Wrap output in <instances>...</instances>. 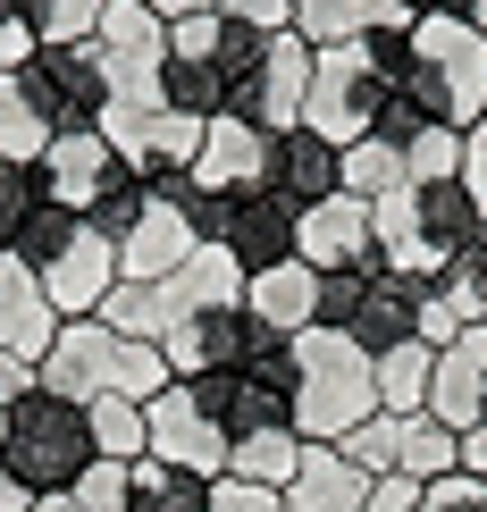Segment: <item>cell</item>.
Masks as SVG:
<instances>
[{"label":"cell","instance_id":"d6a6232c","mask_svg":"<svg viewBox=\"0 0 487 512\" xmlns=\"http://www.w3.org/2000/svg\"><path fill=\"white\" fill-rule=\"evenodd\" d=\"M76 227H84V219H76L68 202H34V210H26V227L9 236V261H17V269H42V261L59 252V244L76 236Z\"/></svg>","mask_w":487,"mask_h":512},{"label":"cell","instance_id":"f6af8a7d","mask_svg":"<svg viewBox=\"0 0 487 512\" xmlns=\"http://www.w3.org/2000/svg\"><path fill=\"white\" fill-rule=\"evenodd\" d=\"M202 17H236V26L278 34V26H286V0H202Z\"/></svg>","mask_w":487,"mask_h":512},{"label":"cell","instance_id":"816d5d0a","mask_svg":"<svg viewBox=\"0 0 487 512\" xmlns=\"http://www.w3.org/2000/svg\"><path fill=\"white\" fill-rule=\"evenodd\" d=\"M404 9H446V17H462L471 0H404Z\"/></svg>","mask_w":487,"mask_h":512},{"label":"cell","instance_id":"1f68e13d","mask_svg":"<svg viewBox=\"0 0 487 512\" xmlns=\"http://www.w3.org/2000/svg\"><path fill=\"white\" fill-rule=\"evenodd\" d=\"M101 9H110V0H17V17L34 26L42 51H59V42H93L101 34Z\"/></svg>","mask_w":487,"mask_h":512},{"label":"cell","instance_id":"7a4b0ae2","mask_svg":"<svg viewBox=\"0 0 487 512\" xmlns=\"http://www.w3.org/2000/svg\"><path fill=\"white\" fill-rule=\"evenodd\" d=\"M370 219H378V261L420 277V286L479 252V202L462 194V177L454 185H404V194L370 202Z\"/></svg>","mask_w":487,"mask_h":512},{"label":"cell","instance_id":"f546056e","mask_svg":"<svg viewBox=\"0 0 487 512\" xmlns=\"http://www.w3.org/2000/svg\"><path fill=\"white\" fill-rule=\"evenodd\" d=\"M42 143H51V118L34 110V93H26L17 76H0V160L34 168V160H42Z\"/></svg>","mask_w":487,"mask_h":512},{"label":"cell","instance_id":"f35d334b","mask_svg":"<svg viewBox=\"0 0 487 512\" xmlns=\"http://www.w3.org/2000/svg\"><path fill=\"white\" fill-rule=\"evenodd\" d=\"M34 202H42V177H34V168H17V160H0V252H9V236L26 227Z\"/></svg>","mask_w":487,"mask_h":512},{"label":"cell","instance_id":"83f0119b","mask_svg":"<svg viewBox=\"0 0 487 512\" xmlns=\"http://www.w3.org/2000/svg\"><path fill=\"white\" fill-rule=\"evenodd\" d=\"M395 471H404V479H420V487L454 479V471H462V437L446 429V420L412 412V420H404V454H395Z\"/></svg>","mask_w":487,"mask_h":512},{"label":"cell","instance_id":"cb8c5ba5","mask_svg":"<svg viewBox=\"0 0 487 512\" xmlns=\"http://www.w3.org/2000/svg\"><path fill=\"white\" fill-rule=\"evenodd\" d=\"M311 303H320V269H311V261H278V269L244 277V311L261 319V328H278V336H303L311 328Z\"/></svg>","mask_w":487,"mask_h":512},{"label":"cell","instance_id":"8fae6325","mask_svg":"<svg viewBox=\"0 0 487 512\" xmlns=\"http://www.w3.org/2000/svg\"><path fill=\"white\" fill-rule=\"evenodd\" d=\"M34 177H42V202H68L76 219H84V210L110 194L118 177H135V168L110 152V135H101V126H84V135H51V143H42Z\"/></svg>","mask_w":487,"mask_h":512},{"label":"cell","instance_id":"4dcf8cb0","mask_svg":"<svg viewBox=\"0 0 487 512\" xmlns=\"http://www.w3.org/2000/svg\"><path fill=\"white\" fill-rule=\"evenodd\" d=\"M404 152L395 143H378V135H362V143H345V194L353 202H387V194H404Z\"/></svg>","mask_w":487,"mask_h":512},{"label":"cell","instance_id":"f5cc1de1","mask_svg":"<svg viewBox=\"0 0 487 512\" xmlns=\"http://www.w3.org/2000/svg\"><path fill=\"white\" fill-rule=\"evenodd\" d=\"M26 512H76V504H68V496H34Z\"/></svg>","mask_w":487,"mask_h":512},{"label":"cell","instance_id":"484cf974","mask_svg":"<svg viewBox=\"0 0 487 512\" xmlns=\"http://www.w3.org/2000/svg\"><path fill=\"white\" fill-rule=\"evenodd\" d=\"M126 512H210V479L143 454V462H126Z\"/></svg>","mask_w":487,"mask_h":512},{"label":"cell","instance_id":"8992f818","mask_svg":"<svg viewBox=\"0 0 487 512\" xmlns=\"http://www.w3.org/2000/svg\"><path fill=\"white\" fill-rule=\"evenodd\" d=\"M387 68L370 59V42H328V51H311V93H303V126L311 135H328L336 152L345 143H362L378 110H387Z\"/></svg>","mask_w":487,"mask_h":512},{"label":"cell","instance_id":"bcb514c9","mask_svg":"<svg viewBox=\"0 0 487 512\" xmlns=\"http://www.w3.org/2000/svg\"><path fill=\"white\" fill-rule=\"evenodd\" d=\"M462 194L487 210V118H479V126H462Z\"/></svg>","mask_w":487,"mask_h":512},{"label":"cell","instance_id":"2e32d148","mask_svg":"<svg viewBox=\"0 0 487 512\" xmlns=\"http://www.w3.org/2000/svg\"><path fill=\"white\" fill-rule=\"evenodd\" d=\"M194 252H202L194 219H185L177 202H160V194H152V210H143V219L126 227V244H118V277H135V286H160V277H177Z\"/></svg>","mask_w":487,"mask_h":512},{"label":"cell","instance_id":"d6986e66","mask_svg":"<svg viewBox=\"0 0 487 512\" xmlns=\"http://www.w3.org/2000/svg\"><path fill=\"white\" fill-rule=\"evenodd\" d=\"M345 336L362 353H387V345H404V336H420V277L370 269V286H362V303H353V328Z\"/></svg>","mask_w":487,"mask_h":512},{"label":"cell","instance_id":"7dc6e473","mask_svg":"<svg viewBox=\"0 0 487 512\" xmlns=\"http://www.w3.org/2000/svg\"><path fill=\"white\" fill-rule=\"evenodd\" d=\"M34 51H42V42H34V26H26L17 9H0V76H17Z\"/></svg>","mask_w":487,"mask_h":512},{"label":"cell","instance_id":"6da1fadb","mask_svg":"<svg viewBox=\"0 0 487 512\" xmlns=\"http://www.w3.org/2000/svg\"><path fill=\"white\" fill-rule=\"evenodd\" d=\"M160 387H168V353L160 345H135V336H110L101 319H59L51 353H42V395L84 403V412H93L101 395L152 403Z\"/></svg>","mask_w":487,"mask_h":512},{"label":"cell","instance_id":"4316f807","mask_svg":"<svg viewBox=\"0 0 487 512\" xmlns=\"http://www.w3.org/2000/svg\"><path fill=\"white\" fill-rule=\"evenodd\" d=\"M370 361H378V412H420V403H429L437 345L404 336V345H387V353H370Z\"/></svg>","mask_w":487,"mask_h":512},{"label":"cell","instance_id":"3957f363","mask_svg":"<svg viewBox=\"0 0 487 512\" xmlns=\"http://www.w3.org/2000/svg\"><path fill=\"white\" fill-rule=\"evenodd\" d=\"M395 93H412L437 126H479L487 118V34L471 17L420 9L412 17V76Z\"/></svg>","mask_w":487,"mask_h":512},{"label":"cell","instance_id":"c3c4849f","mask_svg":"<svg viewBox=\"0 0 487 512\" xmlns=\"http://www.w3.org/2000/svg\"><path fill=\"white\" fill-rule=\"evenodd\" d=\"M26 395H42V361H17V353H0V412H17Z\"/></svg>","mask_w":487,"mask_h":512},{"label":"cell","instance_id":"836d02e7","mask_svg":"<svg viewBox=\"0 0 487 512\" xmlns=\"http://www.w3.org/2000/svg\"><path fill=\"white\" fill-rule=\"evenodd\" d=\"M84 420H93V445H101V462H143V403H126V395H101Z\"/></svg>","mask_w":487,"mask_h":512},{"label":"cell","instance_id":"5b68a950","mask_svg":"<svg viewBox=\"0 0 487 512\" xmlns=\"http://www.w3.org/2000/svg\"><path fill=\"white\" fill-rule=\"evenodd\" d=\"M101 462L93 445V420L84 403H59V395H26L0 429V471H9L26 496H68V487Z\"/></svg>","mask_w":487,"mask_h":512},{"label":"cell","instance_id":"11a10c76","mask_svg":"<svg viewBox=\"0 0 487 512\" xmlns=\"http://www.w3.org/2000/svg\"><path fill=\"white\" fill-rule=\"evenodd\" d=\"M479 244H487V210H479Z\"/></svg>","mask_w":487,"mask_h":512},{"label":"cell","instance_id":"4fadbf2b","mask_svg":"<svg viewBox=\"0 0 487 512\" xmlns=\"http://www.w3.org/2000/svg\"><path fill=\"white\" fill-rule=\"evenodd\" d=\"M269 160H278V135L252 118H210L202 126V160L194 185L202 194H269Z\"/></svg>","mask_w":487,"mask_h":512},{"label":"cell","instance_id":"603a6c76","mask_svg":"<svg viewBox=\"0 0 487 512\" xmlns=\"http://www.w3.org/2000/svg\"><path fill=\"white\" fill-rule=\"evenodd\" d=\"M244 336H252V311H202L168 336V378H210V370H236L244 361Z\"/></svg>","mask_w":487,"mask_h":512},{"label":"cell","instance_id":"7c38bea8","mask_svg":"<svg viewBox=\"0 0 487 512\" xmlns=\"http://www.w3.org/2000/svg\"><path fill=\"white\" fill-rule=\"evenodd\" d=\"M294 261H311V269H387L378 261V219H370V202H353V194H328V202H311L303 210V227H294Z\"/></svg>","mask_w":487,"mask_h":512},{"label":"cell","instance_id":"9c48e42d","mask_svg":"<svg viewBox=\"0 0 487 512\" xmlns=\"http://www.w3.org/2000/svg\"><path fill=\"white\" fill-rule=\"evenodd\" d=\"M143 454L177 462V471H194V479H219L227 471V429L202 412V395L185 387V378H168V387L143 403Z\"/></svg>","mask_w":487,"mask_h":512},{"label":"cell","instance_id":"d4e9b609","mask_svg":"<svg viewBox=\"0 0 487 512\" xmlns=\"http://www.w3.org/2000/svg\"><path fill=\"white\" fill-rule=\"evenodd\" d=\"M420 412L446 420L454 437L479 429V420H487V370H479L462 345H446V353H437V370H429V403H420Z\"/></svg>","mask_w":487,"mask_h":512},{"label":"cell","instance_id":"e575fe53","mask_svg":"<svg viewBox=\"0 0 487 512\" xmlns=\"http://www.w3.org/2000/svg\"><path fill=\"white\" fill-rule=\"evenodd\" d=\"M404 420H412V412H370L362 429L336 445V454H345L353 471H370V479H378V471H395V454H404Z\"/></svg>","mask_w":487,"mask_h":512},{"label":"cell","instance_id":"8d00e7d4","mask_svg":"<svg viewBox=\"0 0 487 512\" xmlns=\"http://www.w3.org/2000/svg\"><path fill=\"white\" fill-rule=\"evenodd\" d=\"M143 210H152V185H143V177H118L110 194L84 210V227H93V236H110V244H126V227H135Z\"/></svg>","mask_w":487,"mask_h":512},{"label":"cell","instance_id":"9a60e30c","mask_svg":"<svg viewBox=\"0 0 487 512\" xmlns=\"http://www.w3.org/2000/svg\"><path fill=\"white\" fill-rule=\"evenodd\" d=\"M160 345L185 328V319H202V311H244V261L227 244H202L194 261H185L177 277H160Z\"/></svg>","mask_w":487,"mask_h":512},{"label":"cell","instance_id":"44dd1931","mask_svg":"<svg viewBox=\"0 0 487 512\" xmlns=\"http://www.w3.org/2000/svg\"><path fill=\"white\" fill-rule=\"evenodd\" d=\"M370 496V471H353L336 445H303L294 479L278 487V512H362Z\"/></svg>","mask_w":487,"mask_h":512},{"label":"cell","instance_id":"277c9868","mask_svg":"<svg viewBox=\"0 0 487 512\" xmlns=\"http://www.w3.org/2000/svg\"><path fill=\"white\" fill-rule=\"evenodd\" d=\"M370 412H378V361L336 328H303V378H294L303 445H345Z\"/></svg>","mask_w":487,"mask_h":512},{"label":"cell","instance_id":"b9f144b4","mask_svg":"<svg viewBox=\"0 0 487 512\" xmlns=\"http://www.w3.org/2000/svg\"><path fill=\"white\" fill-rule=\"evenodd\" d=\"M420 512H487V479H471V471L437 479L429 496H420Z\"/></svg>","mask_w":487,"mask_h":512},{"label":"cell","instance_id":"9f6ffc18","mask_svg":"<svg viewBox=\"0 0 487 512\" xmlns=\"http://www.w3.org/2000/svg\"><path fill=\"white\" fill-rule=\"evenodd\" d=\"M0 429H9V412H0Z\"/></svg>","mask_w":487,"mask_h":512},{"label":"cell","instance_id":"7bdbcfd3","mask_svg":"<svg viewBox=\"0 0 487 512\" xmlns=\"http://www.w3.org/2000/svg\"><path fill=\"white\" fill-rule=\"evenodd\" d=\"M210 512H278V487H252V479H210Z\"/></svg>","mask_w":487,"mask_h":512},{"label":"cell","instance_id":"52a82bcc","mask_svg":"<svg viewBox=\"0 0 487 512\" xmlns=\"http://www.w3.org/2000/svg\"><path fill=\"white\" fill-rule=\"evenodd\" d=\"M93 59L110 76V101L126 110H160V76H168V26L143 0H110L101 9V34H93Z\"/></svg>","mask_w":487,"mask_h":512},{"label":"cell","instance_id":"f907efd6","mask_svg":"<svg viewBox=\"0 0 487 512\" xmlns=\"http://www.w3.org/2000/svg\"><path fill=\"white\" fill-rule=\"evenodd\" d=\"M26 504H34V496H26V487H17L9 471H0V512H26Z\"/></svg>","mask_w":487,"mask_h":512},{"label":"cell","instance_id":"74e56055","mask_svg":"<svg viewBox=\"0 0 487 512\" xmlns=\"http://www.w3.org/2000/svg\"><path fill=\"white\" fill-rule=\"evenodd\" d=\"M362 286H370V269H328V277H320V303H311V328H336V336H345Z\"/></svg>","mask_w":487,"mask_h":512},{"label":"cell","instance_id":"ab89813d","mask_svg":"<svg viewBox=\"0 0 487 512\" xmlns=\"http://www.w3.org/2000/svg\"><path fill=\"white\" fill-rule=\"evenodd\" d=\"M76 512H126V462H93L76 487H68Z\"/></svg>","mask_w":487,"mask_h":512},{"label":"cell","instance_id":"d590c367","mask_svg":"<svg viewBox=\"0 0 487 512\" xmlns=\"http://www.w3.org/2000/svg\"><path fill=\"white\" fill-rule=\"evenodd\" d=\"M404 177L412 185H454L462 177V126H429L404 143Z\"/></svg>","mask_w":487,"mask_h":512},{"label":"cell","instance_id":"60d3db41","mask_svg":"<svg viewBox=\"0 0 487 512\" xmlns=\"http://www.w3.org/2000/svg\"><path fill=\"white\" fill-rule=\"evenodd\" d=\"M429 126H437V118L420 110L412 93H387V110H378V126H370V135H378V143H395V152H404V143H412V135H429Z\"/></svg>","mask_w":487,"mask_h":512},{"label":"cell","instance_id":"ffe728a7","mask_svg":"<svg viewBox=\"0 0 487 512\" xmlns=\"http://www.w3.org/2000/svg\"><path fill=\"white\" fill-rule=\"evenodd\" d=\"M412 17L420 9H404V0H286V26L303 34L311 51H328V42H362L378 26H404L412 34Z\"/></svg>","mask_w":487,"mask_h":512},{"label":"cell","instance_id":"ba28073f","mask_svg":"<svg viewBox=\"0 0 487 512\" xmlns=\"http://www.w3.org/2000/svg\"><path fill=\"white\" fill-rule=\"evenodd\" d=\"M17 84L34 93V110L51 118V135H84V126H101L110 110V76H101L93 42H59V51H34Z\"/></svg>","mask_w":487,"mask_h":512},{"label":"cell","instance_id":"30bf717a","mask_svg":"<svg viewBox=\"0 0 487 512\" xmlns=\"http://www.w3.org/2000/svg\"><path fill=\"white\" fill-rule=\"evenodd\" d=\"M303 93H311V42L294 26H278L261 42L252 84H244V101L227 118H252V126H269V135H286V126H303Z\"/></svg>","mask_w":487,"mask_h":512},{"label":"cell","instance_id":"f1b7e54d","mask_svg":"<svg viewBox=\"0 0 487 512\" xmlns=\"http://www.w3.org/2000/svg\"><path fill=\"white\" fill-rule=\"evenodd\" d=\"M294 462H303V429H261V437H236L227 445V471L252 479V487H286ZM219 471V479H227Z\"/></svg>","mask_w":487,"mask_h":512},{"label":"cell","instance_id":"ee69618b","mask_svg":"<svg viewBox=\"0 0 487 512\" xmlns=\"http://www.w3.org/2000/svg\"><path fill=\"white\" fill-rule=\"evenodd\" d=\"M420 496H429L420 479H404V471H378V479H370V496H362V512H420Z\"/></svg>","mask_w":487,"mask_h":512},{"label":"cell","instance_id":"7402d4cb","mask_svg":"<svg viewBox=\"0 0 487 512\" xmlns=\"http://www.w3.org/2000/svg\"><path fill=\"white\" fill-rule=\"evenodd\" d=\"M51 336H59V311H51V294H42V277L17 269L9 252H0V353L42 361V353H51Z\"/></svg>","mask_w":487,"mask_h":512},{"label":"cell","instance_id":"5bb4252c","mask_svg":"<svg viewBox=\"0 0 487 512\" xmlns=\"http://www.w3.org/2000/svg\"><path fill=\"white\" fill-rule=\"evenodd\" d=\"M34 277H42V294H51L59 319H93L101 303H110V286H118V244L93 236V227H76V236L59 244Z\"/></svg>","mask_w":487,"mask_h":512},{"label":"cell","instance_id":"e0dca14e","mask_svg":"<svg viewBox=\"0 0 487 512\" xmlns=\"http://www.w3.org/2000/svg\"><path fill=\"white\" fill-rule=\"evenodd\" d=\"M294 227H303V210H294L286 194H236L227 202V252L244 261V277H261V269H278L294 261Z\"/></svg>","mask_w":487,"mask_h":512},{"label":"cell","instance_id":"ac0fdd59","mask_svg":"<svg viewBox=\"0 0 487 512\" xmlns=\"http://www.w3.org/2000/svg\"><path fill=\"white\" fill-rule=\"evenodd\" d=\"M269 194H286L294 210L345 194V152H336L328 135H311V126H286V135H278V160H269Z\"/></svg>","mask_w":487,"mask_h":512},{"label":"cell","instance_id":"db71d44e","mask_svg":"<svg viewBox=\"0 0 487 512\" xmlns=\"http://www.w3.org/2000/svg\"><path fill=\"white\" fill-rule=\"evenodd\" d=\"M462 17H471V26H479V34H487V0H471V9H462Z\"/></svg>","mask_w":487,"mask_h":512},{"label":"cell","instance_id":"681fc988","mask_svg":"<svg viewBox=\"0 0 487 512\" xmlns=\"http://www.w3.org/2000/svg\"><path fill=\"white\" fill-rule=\"evenodd\" d=\"M462 471L487 479V420H479V429H462Z\"/></svg>","mask_w":487,"mask_h":512}]
</instances>
